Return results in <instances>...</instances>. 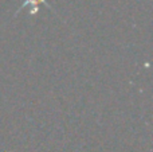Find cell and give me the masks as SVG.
Here are the masks:
<instances>
[{
    "label": "cell",
    "mask_w": 153,
    "mask_h": 152,
    "mask_svg": "<svg viewBox=\"0 0 153 152\" xmlns=\"http://www.w3.org/2000/svg\"><path fill=\"white\" fill-rule=\"evenodd\" d=\"M31 5V13L34 15V13H36L38 12V8H39V4H46L47 7H50V5L46 3V0H26V1L23 3V5L20 7V10L23 7H26V5Z\"/></svg>",
    "instance_id": "6da1fadb"
}]
</instances>
